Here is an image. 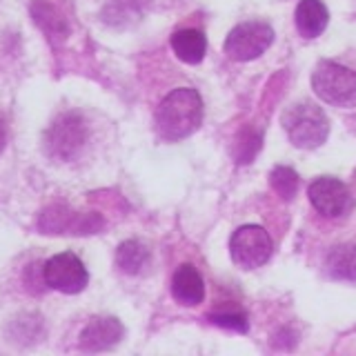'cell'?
Wrapping results in <instances>:
<instances>
[{"mask_svg":"<svg viewBox=\"0 0 356 356\" xmlns=\"http://www.w3.org/2000/svg\"><path fill=\"white\" fill-rule=\"evenodd\" d=\"M203 122V98L192 87H178L156 109V131L163 140H183Z\"/></svg>","mask_w":356,"mask_h":356,"instance_id":"obj_1","label":"cell"},{"mask_svg":"<svg viewBox=\"0 0 356 356\" xmlns=\"http://www.w3.org/2000/svg\"><path fill=\"white\" fill-rule=\"evenodd\" d=\"M87 143V125L83 116L78 114H63L58 116L51 127L44 134V149L51 159L58 161H74L83 152Z\"/></svg>","mask_w":356,"mask_h":356,"instance_id":"obj_4","label":"cell"},{"mask_svg":"<svg viewBox=\"0 0 356 356\" xmlns=\"http://www.w3.org/2000/svg\"><path fill=\"white\" fill-rule=\"evenodd\" d=\"M283 127L292 145L300 149H316L327 140L330 120L321 107L312 103H298L285 109Z\"/></svg>","mask_w":356,"mask_h":356,"instance_id":"obj_2","label":"cell"},{"mask_svg":"<svg viewBox=\"0 0 356 356\" xmlns=\"http://www.w3.org/2000/svg\"><path fill=\"white\" fill-rule=\"evenodd\" d=\"M42 281L47 287L63 294H78L89 283V274L83 261L72 252L56 254L42 265Z\"/></svg>","mask_w":356,"mask_h":356,"instance_id":"obj_7","label":"cell"},{"mask_svg":"<svg viewBox=\"0 0 356 356\" xmlns=\"http://www.w3.org/2000/svg\"><path fill=\"white\" fill-rule=\"evenodd\" d=\"M103 227V218L96 214H76L67 207H49L40 216L44 234H94Z\"/></svg>","mask_w":356,"mask_h":356,"instance_id":"obj_9","label":"cell"},{"mask_svg":"<svg viewBox=\"0 0 356 356\" xmlns=\"http://www.w3.org/2000/svg\"><path fill=\"white\" fill-rule=\"evenodd\" d=\"M330 22L327 7L321 0H300L296 7V27L300 36L305 38H316L325 31Z\"/></svg>","mask_w":356,"mask_h":356,"instance_id":"obj_12","label":"cell"},{"mask_svg":"<svg viewBox=\"0 0 356 356\" xmlns=\"http://www.w3.org/2000/svg\"><path fill=\"white\" fill-rule=\"evenodd\" d=\"M31 16H33V22L44 31V36L54 42L65 40L67 33H70V25H67L65 16L54 5H49L47 0H33Z\"/></svg>","mask_w":356,"mask_h":356,"instance_id":"obj_13","label":"cell"},{"mask_svg":"<svg viewBox=\"0 0 356 356\" xmlns=\"http://www.w3.org/2000/svg\"><path fill=\"white\" fill-rule=\"evenodd\" d=\"M172 294L181 305L187 307H196L203 303L205 298V283H203V276L196 272L194 265H181L178 270L174 272L172 278Z\"/></svg>","mask_w":356,"mask_h":356,"instance_id":"obj_11","label":"cell"},{"mask_svg":"<svg viewBox=\"0 0 356 356\" xmlns=\"http://www.w3.org/2000/svg\"><path fill=\"white\" fill-rule=\"evenodd\" d=\"M122 330L120 321L114 316H98L92 318L81 332V350L85 352H103L114 348V345L122 339Z\"/></svg>","mask_w":356,"mask_h":356,"instance_id":"obj_10","label":"cell"},{"mask_svg":"<svg viewBox=\"0 0 356 356\" xmlns=\"http://www.w3.org/2000/svg\"><path fill=\"white\" fill-rule=\"evenodd\" d=\"M307 196L318 214L327 218H339L352 209V194L345 183L332 176H321L309 185Z\"/></svg>","mask_w":356,"mask_h":356,"instance_id":"obj_8","label":"cell"},{"mask_svg":"<svg viewBox=\"0 0 356 356\" xmlns=\"http://www.w3.org/2000/svg\"><path fill=\"white\" fill-rule=\"evenodd\" d=\"M214 325L218 327H225V330H234V332H241L245 334L250 330V323H248V316H245V312L241 309H225V312H211L207 316Z\"/></svg>","mask_w":356,"mask_h":356,"instance_id":"obj_18","label":"cell"},{"mask_svg":"<svg viewBox=\"0 0 356 356\" xmlns=\"http://www.w3.org/2000/svg\"><path fill=\"white\" fill-rule=\"evenodd\" d=\"M232 261L243 270H256L272 256V238L261 225H243L229 238Z\"/></svg>","mask_w":356,"mask_h":356,"instance_id":"obj_6","label":"cell"},{"mask_svg":"<svg viewBox=\"0 0 356 356\" xmlns=\"http://www.w3.org/2000/svg\"><path fill=\"white\" fill-rule=\"evenodd\" d=\"M270 185L283 200H292L298 192V174L292 167H274L270 174Z\"/></svg>","mask_w":356,"mask_h":356,"instance_id":"obj_17","label":"cell"},{"mask_svg":"<svg viewBox=\"0 0 356 356\" xmlns=\"http://www.w3.org/2000/svg\"><path fill=\"white\" fill-rule=\"evenodd\" d=\"M312 87L321 100L334 107L356 105V72L339 63L323 60L312 74Z\"/></svg>","mask_w":356,"mask_h":356,"instance_id":"obj_3","label":"cell"},{"mask_svg":"<svg viewBox=\"0 0 356 356\" xmlns=\"http://www.w3.org/2000/svg\"><path fill=\"white\" fill-rule=\"evenodd\" d=\"M325 270L334 281L356 283V245H337L325 259Z\"/></svg>","mask_w":356,"mask_h":356,"instance_id":"obj_15","label":"cell"},{"mask_svg":"<svg viewBox=\"0 0 356 356\" xmlns=\"http://www.w3.org/2000/svg\"><path fill=\"white\" fill-rule=\"evenodd\" d=\"M5 143H7V127H5V120L0 118V152L5 149Z\"/></svg>","mask_w":356,"mask_h":356,"instance_id":"obj_20","label":"cell"},{"mask_svg":"<svg viewBox=\"0 0 356 356\" xmlns=\"http://www.w3.org/2000/svg\"><path fill=\"white\" fill-rule=\"evenodd\" d=\"M149 263V250L140 241H125L116 250V265L125 274H140Z\"/></svg>","mask_w":356,"mask_h":356,"instance_id":"obj_16","label":"cell"},{"mask_svg":"<svg viewBox=\"0 0 356 356\" xmlns=\"http://www.w3.org/2000/svg\"><path fill=\"white\" fill-rule=\"evenodd\" d=\"M261 149V136L254 129H245L236 138V161L241 165H248L254 161V156Z\"/></svg>","mask_w":356,"mask_h":356,"instance_id":"obj_19","label":"cell"},{"mask_svg":"<svg viewBox=\"0 0 356 356\" xmlns=\"http://www.w3.org/2000/svg\"><path fill=\"white\" fill-rule=\"evenodd\" d=\"M172 49L178 56V60L198 65L207 54V38L198 29H181L172 36Z\"/></svg>","mask_w":356,"mask_h":356,"instance_id":"obj_14","label":"cell"},{"mask_svg":"<svg viewBox=\"0 0 356 356\" xmlns=\"http://www.w3.org/2000/svg\"><path fill=\"white\" fill-rule=\"evenodd\" d=\"M272 42H274V29L270 25H265V22L250 20V22H241V25H236L227 33L222 49H225V54L232 60L248 63L265 54Z\"/></svg>","mask_w":356,"mask_h":356,"instance_id":"obj_5","label":"cell"}]
</instances>
